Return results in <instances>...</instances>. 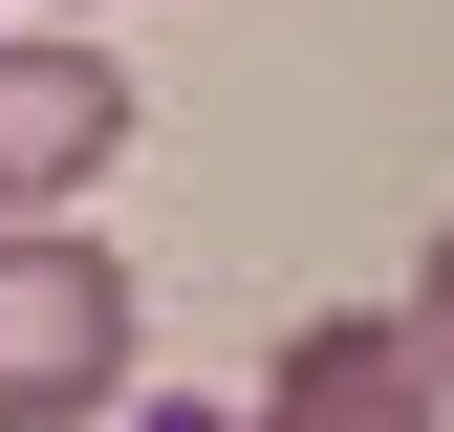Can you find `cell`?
<instances>
[{"mask_svg":"<svg viewBox=\"0 0 454 432\" xmlns=\"http://www.w3.org/2000/svg\"><path fill=\"white\" fill-rule=\"evenodd\" d=\"M87 411H130V259L22 216L0 238V432H87Z\"/></svg>","mask_w":454,"mask_h":432,"instance_id":"1","label":"cell"},{"mask_svg":"<svg viewBox=\"0 0 454 432\" xmlns=\"http://www.w3.org/2000/svg\"><path fill=\"white\" fill-rule=\"evenodd\" d=\"M108 151H130V66H108L87 22H22V43H0V238L66 216Z\"/></svg>","mask_w":454,"mask_h":432,"instance_id":"2","label":"cell"},{"mask_svg":"<svg viewBox=\"0 0 454 432\" xmlns=\"http://www.w3.org/2000/svg\"><path fill=\"white\" fill-rule=\"evenodd\" d=\"M433 411H454V390H433L411 324H389V303H325L303 346L260 367V411H239V432H433Z\"/></svg>","mask_w":454,"mask_h":432,"instance_id":"3","label":"cell"},{"mask_svg":"<svg viewBox=\"0 0 454 432\" xmlns=\"http://www.w3.org/2000/svg\"><path fill=\"white\" fill-rule=\"evenodd\" d=\"M411 346H433V390H454V216H433V282H411Z\"/></svg>","mask_w":454,"mask_h":432,"instance_id":"4","label":"cell"},{"mask_svg":"<svg viewBox=\"0 0 454 432\" xmlns=\"http://www.w3.org/2000/svg\"><path fill=\"white\" fill-rule=\"evenodd\" d=\"M43 22H66V0H43Z\"/></svg>","mask_w":454,"mask_h":432,"instance_id":"5","label":"cell"}]
</instances>
